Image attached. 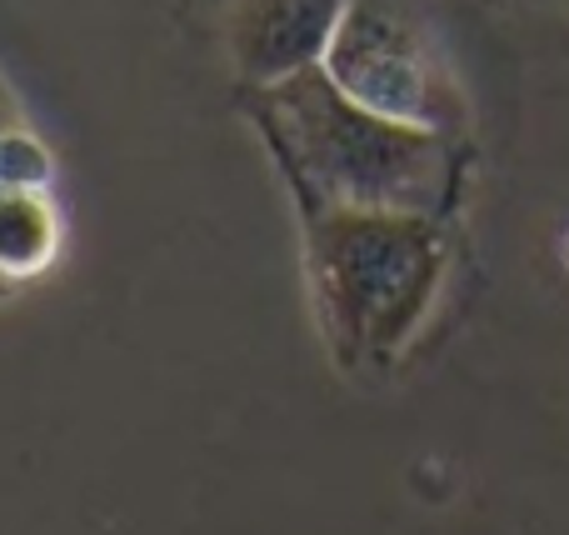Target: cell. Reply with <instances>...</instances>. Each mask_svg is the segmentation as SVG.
Segmentation results:
<instances>
[{
  "label": "cell",
  "mask_w": 569,
  "mask_h": 535,
  "mask_svg": "<svg viewBox=\"0 0 569 535\" xmlns=\"http://www.w3.org/2000/svg\"><path fill=\"white\" fill-rule=\"evenodd\" d=\"M320 70L355 100L400 126L465 140L470 106L450 60L405 0H350L320 50Z\"/></svg>",
  "instance_id": "obj_3"
},
{
  "label": "cell",
  "mask_w": 569,
  "mask_h": 535,
  "mask_svg": "<svg viewBox=\"0 0 569 535\" xmlns=\"http://www.w3.org/2000/svg\"><path fill=\"white\" fill-rule=\"evenodd\" d=\"M60 216L46 186H16L0 180V280H26L56 260Z\"/></svg>",
  "instance_id": "obj_5"
},
{
  "label": "cell",
  "mask_w": 569,
  "mask_h": 535,
  "mask_svg": "<svg viewBox=\"0 0 569 535\" xmlns=\"http://www.w3.org/2000/svg\"><path fill=\"white\" fill-rule=\"evenodd\" d=\"M350 0H240L236 50L250 76L280 80L315 66Z\"/></svg>",
  "instance_id": "obj_4"
},
{
  "label": "cell",
  "mask_w": 569,
  "mask_h": 535,
  "mask_svg": "<svg viewBox=\"0 0 569 535\" xmlns=\"http://www.w3.org/2000/svg\"><path fill=\"white\" fill-rule=\"evenodd\" d=\"M565 260H569V246H565Z\"/></svg>",
  "instance_id": "obj_7"
},
{
  "label": "cell",
  "mask_w": 569,
  "mask_h": 535,
  "mask_svg": "<svg viewBox=\"0 0 569 535\" xmlns=\"http://www.w3.org/2000/svg\"><path fill=\"white\" fill-rule=\"evenodd\" d=\"M10 130H20V116H16V100H10L6 86H0V140H6Z\"/></svg>",
  "instance_id": "obj_6"
},
{
  "label": "cell",
  "mask_w": 569,
  "mask_h": 535,
  "mask_svg": "<svg viewBox=\"0 0 569 535\" xmlns=\"http://www.w3.org/2000/svg\"><path fill=\"white\" fill-rule=\"evenodd\" d=\"M305 266L325 336L350 356H385L430 316L450 240L440 216L305 206Z\"/></svg>",
  "instance_id": "obj_2"
},
{
  "label": "cell",
  "mask_w": 569,
  "mask_h": 535,
  "mask_svg": "<svg viewBox=\"0 0 569 535\" xmlns=\"http://www.w3.org/2000/svg\"><path fill=\"white\" fill-rule=\"evenodd\" d=\"M260 126L305 206L445 216L460 196V140L355 106L320 60L270 80Z\"/></svg>",
  "instance_id": "obj_1"
}]
</instances>
